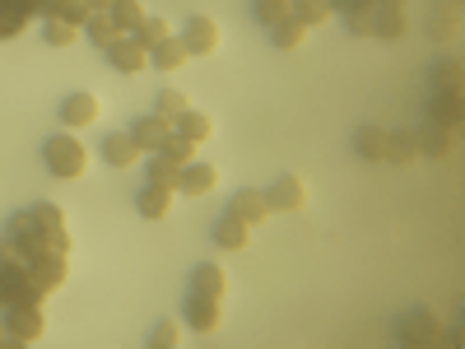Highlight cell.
<instances>
[{
    "mask_svg": "<svg viewBox=\"0 0 465 349\" xmlns=\"http://www.w3.org/2000/svg\"><path fill=\"white\" fill-rule=\"evenodd\" d=\"M43 159H47L52 177L74 182V177H84V168H89V149L80 145V135H74V131H61V135H52L43 145Z\"/></svg>",
    "mask_w": 465,
    "mask_h": 349,
    "instance_id": "6da1fadb",
    "label": "cell"
},
{
    "mask_svg": "<svg viewBox=\"0 0 465 349\" xmlns=\"http://www.w3.org/2000/svg\"><path fill=\"white\" fill-rule=\"evenodd\" d=\"M10 247L24 256V261H33V256H47V252H56V243H52V233L37 224V214L33 210H24V214H15L10 219Z\"/></svg>",
    "mask_w": 465,
    "mask_h": 349,
    "instance_id": "7a4b0ae2",
    "label": "cell"
},
{
    "mask_svg": "<svg viewBox=\"0 0 465 349\" xmlns=\"http://www.w3.org/2000/svg\"><path fill=\"white\" fill-rule=\"evenodd\" d=\"M24 303H37V307H43L37 289L28 284V261L5 256V261H0V307H24Z\"/></svg>",
    "mask_w": 465,
    "mask_h": 349,
    "instance_id": "3957f363",
    "label": "cell"
},
{
    "mask_svg": "<svg viewBox=\"0 0 465 349\" xmlns=\"http://www.w3.org/2000/svg\"><path fill=\"white\" fill-rule=\"evenodd\" d=\"M70 275V252H47V256H33L28 261V284L37 289V298H47L65 284Z\"/></svg>",
    "mask_w": 465,
    "mask_h": 349,
    "instance_id": "277c9868",
    "label": "cell"
},
{
    "mask_svg": "<svg viewBox=\"0 0 465 349\" xmlns=\"http://www.w3.org/2000/svg\"><path fill=\"white\" fill-rule=\"evenodd\" d=\"M5 326H10V344H37L47 335V317L37 303H24V307H5Z\"/></svg>",
    "mask_w": 465,
    "mask_h": 349,
    "instance_id": "5b68a950",
    "label": "cell"
},
{
    "mask_svg": "<svg viewBox=\"0 0 465 349\" xmlns=\"http://www.w3.org/2000/svg\"><path fill=\"white\" fill-rule=\"evenodd\" d=\"M401 340H405V344H442V340H447V326H442L433 313L414 307V313L401 317Z\"/></svg>",
    "mask_w": 465,
    "mask_h": 349,
    "instance_id": "8992f818",
    "label": "cell"
},
{
    "mask_svg": "<svg viewBox=\"0 0 465 349\" xmlns=\"http://www.w3.org/2000/svg\"><path fill=\"white\" fill-rule=\"evenodd\" d=\"M182 47L186 56H210L219 47V24L210 15H196V19H186V37H182Z\"/></svg>",
    "mask_w": 465,
    "mask_h": 349,
    "instance_id": "52a82bcc",
    "label": "cell"
},
{
    "mask_svg": "<svg viewBox=\"0 0 465 349\" xmlns=\"http://www.w3.org/2000/svg\"><path fill=\"white\" fill-rule=\"evenodd\" d=\"M265 201H270V210H280V214H298L307 205V186H302V177H280L275 186L265 191Z\"/></svg>",
    "mask_w": 465,
    "mask_h": 349,
    "instance_id": "ba28073f",
    "label": "cell"
},
{
    "mask_svg": "<svg viewBox=\"0 0 465 349\" xmlns=\"http://www.w3.org/2000/svg\"><path fill=\"white\" fill-rule=\"evenodd\" d=\"M98 122V98L94 94H70L65 103H61V126L65 131H84V126H94Z\"/></svg>",
    "mask_w": 465,
    "mask_h": 349,
    "instance_id": "9c48e42d",
    "label": "cell"
},
{
    "mask_svg": "<svg viewBox=\"0 0 465 349\" xmlns=\"http://www.w3.org/2000/svg\"><path fill=\"white\" fill-rule=\"evenodd\" d=\"M131 135H135V145L149 154H159L163 145H168V135H173V122H168V116H159V112H149V116H140V122L131 126Z\"/></svg>",
    "mask_w": 465,
    "mask_h": 349,
    "instance_id": "30bf717a",
    "label": "cell"
},
{
    "mask_svg": "<svg viewBox=\"0 0 465 349\" xmlns=\"http://www.w3.org/2000/svg\"><path fill=\"white\" fill-rule=\"evenodd\" d=\"M107 61L122 70V75H144V70H149V52L135 43L131 33L122 37V43H112V47H107Z\"/></svg>",
    "mask_w": 465,
    "mask_h": 349,
    "instance_id": "8fae6325",
    "label": "cell"
},
{
    "mask_svg": "<svg viewBox=\"0 0 465 349\" xmlns=\"http://www.w3.org/2000/svg\"><path fill=\"white\" fill-rule=\"evenodd\" d=\"M219 307H223V298H210V294L191 289V298H186V322H191V331H214V326H219Z\"/></svg>",
    "mask_w": 465,
    "mask_h": 349,
    "instance_id": "7c38bea8",
    "label": "cell"
},
{
    "mask_svg": "<svg viewBox=\"0 0 465 349\" xmlns=\"http://www.w3.org/2000/svg\"><path fill=\"white\" fill-rule=\"evenodd\" d=\"M456 135H460V131H447V126H438V122H423V131H414V145H419V154L447 159V154L456 149Z\"/></svg>",
    "mask_w": 465,
    "mask_h": 349,
    "instance_id": "4fadbf2b",
    "label": "cell"
},
{
    "mask_svg": "<svg viewBox=\"0 0 465 349\" xmlns=\"http://www.w3.org/2000/svg\"><path fill=\"white\" fill-rule=\"evenodd\" d=\"M140 154H144V149L135 145V135H131V131L107 135V140H103V159H107L112 168H135V164H140Z\"/></svg>",
    "mask_w": 465,
    "mask_h": 349,
    "instance_id": "5bb4252c",
    "label": "cell"
},
{
    "mask_svg": "<svg viewBox=\"0 0 465 349\" xmlns=\"http://www.w3.org/2000/svg\"><path fill=\"white\" fill-rule=\"evenodd\" d=\"M84 33H89V43H98L103 52H107L112 43H122V37H126V28L116 24V15H112V10H94V15H89V24H84Z\"/></svg>",
    "mask_w": 465,
    "mask_h": 349,
    "instance_id": "9a60e30c",
    "label": "cell"
},
{
    "mask_svg": "<svg viewBox=\"0 0 465 349\" xmlns=\"http://www.w3.org/2000/svg\"><path fill=\"white\" fill-rule=\"evenodd\" d=\"M228 214H232V219H242L247 228H256V224H265L270 201L261 196V191H238V196H232V205H228Z\"/></svg>",
    "mask_w": 465,
    "mask_h": 349,
    "instance_id": "2e32d148",
    "label": "cell"
},
{
    "mask_svg": "<svg viewBox=\"0 0 465 349\" xmlns=\"http://www.w3.org/2000/svg\"><path fill=\"white\" fill-rule=\"evenodd\" d=\"M214 186H219V168H210V164H191L177 177V191H186V196H210Z\"/></svg>",
    "mask_w": 465,
    "mask_h": 349,
    "instance_id": "e0dca14e",
    "label": "cell"
},
{
    "mask_svg": "<svg viewBox=\"0 0 465 349\" xmlns=\"http://www.w3.org/2000/svg\"><path fill=\"white\" fill-rule=\"evenodd\" d=\"M247 238H252V228H247L242 219H232V214L214 224V243H219L223 252H242V247H247Z\"/></svg>",
    "mask_w": 465,
    "mask_h": 349,
    "instance_id": "ac0fdd59",
    "label": "cell"
},
{
    "mask_svg": "<svg viewBox=\"0 0 465 349\" xmlns=\"http://www.w3.org/2000/svg\"><path fill=\"white\" fill-rule=\"evenodd\" d=\"M135 205H140L144 219H168V210H173V191L144 182V191H140V201H135Z\"/></svg>",
    "mask_w": 465,
    "mask_h": 349,
    "instance_id": "d6986e66",
    "label": "cell"
},
{
    "mask_svg": "<svg viewBox=\"0 0 465 349\" xmlns=\"http://www.w3.org/2000/svg\"><path fill=\"white\" fill-rule=\"evenodd\" d=\"M191 289H196V294H210V298H228V275H223V265H196Z\"/></svg>",
    "mask_w": 465,
    "mask_h": 349,
    "instance_id": "ffe728a7",
    "label": "cell"
},
{
    "mask_svg": "<svg viewBox=\"0 0 465 349\" xmlns=\"http://www.w3.org/2000/svg\"><path fill=\"white\" fill-rule=\"evenodd\" d=\"M149 61H153V70H159V75L182 70V65H186V47H182V37H168V43H159V47L149 52Z\"/></svg>",
    "mask_w": 465,
    "mask_h": 349,
    "instance_id": "44dd1931",
    "label": "cell"
},
{
    "mask_svg": "<svg viewBox=\"0 0 465 349\" xmlns=\"http://www.w3.org/2000/svg\"><path fill=\"white\" fill-rule=\"evenodd\" d=\"M33 214H37V224H43L47 233H52V243H56V252H70V233H65V214L56 210V205H33Z\"/></svg>",
    "mask_w": 465,
    "mask_h": 349,
    "instance_id": "7402d4cb",
    "label": "cell"
},
{
    "mask_svg": "<svg viewBox=\"0 0 465 349\" xmlns=\"http://www.w3.org/2000/svg\"><path fill=\"white\" fill-rule=\"evenodd\" d=\"M419 154V145H414V131H386V164H396V168H405L410 159Z\"/></svg>",
    "mask_w": 465,
    "mask_h": 349,
    "instance_id": "603a6c76",
    "label": "cell"
},
{
    "mask_svg": "<svg viewBox=\"0 0 465 349\" xmlns=\"http://www.w3.org/2000/svg\"><path fill=\"white\" fill-rule=\"evenodd\" d=\"M289 15L307 28H317V24L331 19V0H289Z\"/></svg>",
    "mask_w": 465,
    "mask_h": 349,
    "instance_id": "cb8c5ba5",
    "label": "cell"
},
{
    "mask_svg": "<svg viewBox=\"0 0 465 349\" xmlns=\"http://www.w3.org/2000/svg\"><path fill=\"white\" fill-rule=\"evenodd\" d=\"M159 154H163V159H168L173 168H191V164H196V140H186V135H177V131H173V135H168V145H163Z\"/></svg>",
    "mask_w": 465,
    "mask_h": 349,
    "instance_id": "d4e9b609",
    "label": "cell"
},
{
    "mask_svg": "<svg viewBox=\"0 0 465 349\" xmlns=\"http://www.w3.org/2000/svg\"><path fill=\"white\" fill-rule=\"evenodd\" d=\"M429 122H438V126H447V131H460V98L438 94L433 107H429Z\"/></svg>",
    "mask_w": 465,
    "mask_h": 349,
    "instance_id": "484cf974",
    "label": "cell"
},
{
    "mask_svg": "<svg viewBox=\"0 0 465 349\" xmlns=\"http://www.w3.org/2000/svg\"><path fill=\"white\" fill-rule=\"evenodd\" d=\"M354 149L363 154V159H372V164H386V131L381 126H363L359 140H354Z\"/></svg>",
    "mask_w": 465,
    "mask_h": 349,
    "instance_id": "4316f807",
    "label": "cell"
},
{
    "mask_svg": "<svg viewBox=\"0 0 465 349\" xmlns=\"http://www.w3.org/2000/svg\"><path fill=\"white\" fill-rule=\"evenodd\" d=\"M405 33H410L405 10H377V28H372V37H386V43H396V37H405Z\"/></svg>",
    "mask_w": 465,
    "mask_h": 349,
    "instance_id": "83f0119b",
    "label": "cell"
},
{
    "mask_svg": "<svg viewBox=\"0 0 465 349\" xmlns=\"http://www.w3.org/2000/svg\"><path fill=\"white\" fill-rule=\"evenodd\" d=\"M270 33H275V37H270V43H275L280 52H293V47L302 43V37H307V24H298V19L289 15V19H280V24L270 28Z\"/></svg>",
    "mask_w": 465,
    "mask_h": 349,
    "instance_id": "f1b7e54d",
    "label": "cell"
},
{
    "mask_svg": "<svg viewBox=\"0 0 465 349\" xmlns=\"http://www.w3.org/2000/svg\"><path fill=\"white\" fill-rule=\"evenodd\" d=\"M131 37H135V43H140L144 52H153L159 43H168V37H173V28H168V19H144Z\"/></svg>",
    "mask_w": 465,
    "mask_h": 349,
    "instance_id": "f546056e",
    "label": "cell"
},
{
    "mask_svg": "<svg viewBox=\"0 0 465 349\" xmlns=\"http://www.w3.org/2000/svg\"><path fill=\"white\" fill-rule=\"evenodd\" d=\"M177 135H186V140H196V145H205L210 135H214V122L205 112H186L182 122H177Z\"/></svg>",
    "mask_w": 465,
    "mask_h": 349,
    "instance_id": "4dcf8cb0",
    "label": "cell"
},
{
    "mask_svg": "<svg viewBox=\"0 0 465 349\" xmlns=\"http://www.w3.org/2000/svg\"><path fill=\"white\" fill-rule=\"evenodd\" d=\"M153 112H159V116H168V122L177 126L182 116L191 112V103H186V94H177V89H163V94H159V103H153Z\"/></svg>",
    "mask_w": 465,
    "mask_h": 349,
    "instance_id": "1f68e13d",
    "label": "cell"
},
{
    "mask_svg": "<svg viewBox=\"0 0 465 349\" xmlns=\"http://www.w3.org/2000/svg\"><path fill=\"white\" fill-rule=\"evenodd\" d=\"M112 15H116V24H122L126 33H135V28L149 19V10L140 5V0H116V5H112Z\"/></svg>",
    "mask_w": 465,
    "mask_h": 349,
    "instance_id": "d6a6232c",
    "label": "cell"
},
{
    "mask_svg": "<svg viewBox=\"0 0 465 349\" xmlns=\"http://www.w3.org/2000/svg\"><path fill=\"white\" fill-rule=\"evenodd\" d=\"M177 177H182V168H173L163 154H153V159H149V186H168V191H177Z\"/></svg>",
    "mask_w": 465,
    "mask_h": 349,
    "instance_id": "836d02e7",
    "label": "cell"
},
{
    "mask_svg": "<svg viewBox=\"0 0 465 349\" xmlns=\"http://www.w3.org/2000/svg\"><path fill=\"white\" fill-rule=\"evenodd\" d=\"M80 24H65V19H47V43L52 47H74V43H80Z\"/></svg>",
    "mask_w": 465,
    "mask_h": 349,
    "instance_id": "e575fe53",
    "label": "cell"
},
{
    "mask_svg": "<svg viewBox=\"0 0 465 349\" xmlns=\"http://www.w3.org/2000/svg\"><path fill=\"white\" fill-rule=\"evenodd\" d=\"M89 15H94V5L89 0H56V15L52 19H65V24H89Z\"/></svg>",
    "mask_w": 465,
    "mask_h": 349,
    "instance_id": "d590c367",
    "label": "cell"
},
{
    "mask_svg": "<svg viewBox=\"0 0 465 349\" xmlns=\"http://www.w3.org/2000/svg\"><path fill=\"white\" fill-rule=\"evenodd\" d=\"M438 94L460 98V61H442L438 65Z\"/></svg>",
    "mask_w": 465,
    "mask_h": 349,
    "instance_id": "8d00e7d4",
    "label": "cell"
},
{
    "mask_svg": "<svg viewBox=\"0 0 465 349\" xmlns=\"http://www.w3.org/2000/svg\"><path fill=\"white\" fill-rule=\"evenodd\" d=\"M256 19L265 28H275L280 19H289V0H256Z\"/></svg>",
    "mask_w": 465,
    "mask_h": 349,
    "instance_id": "74e56055",
    "label": "cell"
},
{
    "mask_svg": "<svg viewBox=\"0 0 465 349\" xmlns=\"http://www.w3.org/2000/svg\"><path fill=\"white\" fill-rule=\"evenodd\" d=\"M182 340V326L177 322H159L153 326V335H149V349H173Z\"/></svg>",
    "mask_w": 465,
    "mask_h": 349,
    "instance_id": "f35d334b",
    "label": "cell"
},
{
    "mask_svg": "<svg viewBox=\"0 0 465 349\" xmlns=\"http://www.w3.org/2000/svg\"><path fill=\"white\" fill-rule=\"evenodd\" d=\"M349 19V33H359V37H368L372 28H377V5H363V10H354V15H344Z\"/></svg>",
    "mask_w": 465,
    "mask_h": 349,
    "instance_id": "ab89813d",
    "label": "cell"
},
{
    "mask_svg": "<svg viewBox=\"0 0 465 349\" xmlns=\"http://www.w3.org/2000/svg\"><path fill=\"white\" fill-rule=\"evenodd\" d=\"M456 10H460V0H451V5H442V10L433 15V37H447V33L456 28Z\"/></svg>",
    "mask_w": 465,
    "mask_h": 349,
    "instance_id": "60d3db41",
    "label": "cell"
},
{
    "mask_svg": "<svg viewBox=\"0 0 465 349\" xmlns=\"http://www.w3.org/2000/svg\"><path fill=\"white\" fill-rule=\"evenodd\" d=\"M363 5H377V0H331V15H354Z\"/></svg>",
    "mask_w": 465,
    "mask_h": 349,
    "instance_id": "b9f144b4",
    "label": "cell"
},
{
    "mask_svg": "<svg viewBox=\"0 0 465 349\" xmlns=\"http://www.w3.org/2000/svg\"><path fill=\"white\" fill-rule=\"evenodd\" d=\"M89 5H94V10H112V5H116V0H89Z\"/></svg>",
    "mask_w": 465,
    "mask_h": 349,
    "instance_id": "7bdbcfd3",
    "label": "cell"
},
{
    "mask_svg": "<svg viewBox=\"0 0 465 349\" xmlns=\"http://www.w3.org/2000/svg\"><path fill=\"white\" fill-rule=\"evenodd\" d=\"M0 344H10V326L5 322H0Z\"/></svg>",
    "mask_w": 465,
    "mask_h": 349,
    "instance_id": "ee69618b",
    "label": "cell"
}]
</instances>
